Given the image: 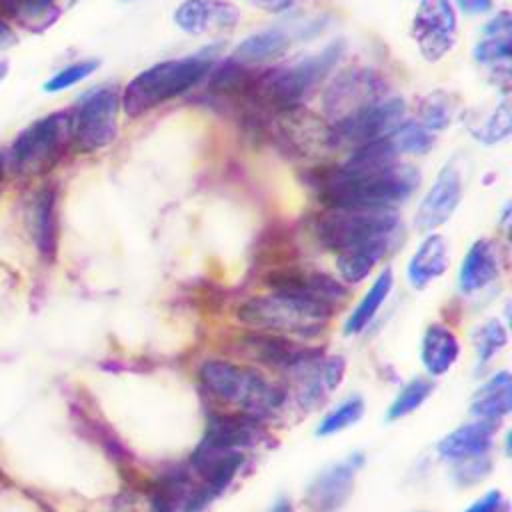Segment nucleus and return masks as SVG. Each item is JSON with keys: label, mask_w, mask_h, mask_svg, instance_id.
Listing matches in <instances>:
<instances>
[{"label": "nucleus", "mask_w": 512, "mask_h": 512, "mask_svg": "<svg viewBox=\"0 0 512 512\" xmlns=\"http://www.w3.org/2000/svg\"><path fill=\"white\" fill-rule=\"evenodd\" d=\"M420 172L398 162L388 140H376L350 152L344 164L320 168L310 178L328 208H392L412 196Z\"/></svg>", "instance_id": "nucleus-1"}, {"label": "nucleus", "mask_w": 512, "mask_h": 512, "mask_svg": "<svg viewBox=\"0 0 512 512\" xmlns=\"http://www.w3.org/2000/svg\"><path fill=\"white\" fill-rule=\"evenodd\" d=\"M218 48L210 46L200 52L156 62L138 72L124 88L120 106L126 116L138 118L168 100L188 92L212 70Z\"/></svg>", "instance_id": "nucleus-2"}, {"label": "nucleus", "mask_w": 512, "mask_h": 512, "mask_svg": "<svg viewBox=\"0 0 512 512\" xmlns=\"http://www.w3.org/2000/svg\"><path fill=\"white\" fill-rule=\"evenodd\" d=\"M344 52V42L336 40L320 52L294 60L286 66L256 72L246 98L272 112H284L300 106L330 74Z\"/></svg>", "instance_id": "nucleus-3"}, {"label": "nucleus", "mask_w": 512, "mask_h": 512, "mask_svg": "<svg viewBox=\"0 0 512 512\" xmlns=\"http://www.w3.org/2000/svg\"><path fill=\"white\" fill-rule=\"evenodd\" d=\"M198 378L208 396L258 420L276 414L288 400L286 390L260 370L228 360L202 362Z\"/></svg>", "instance_id": "nucleus-4"}, {"label": "nucleus", "mask_w": 512, "mask_h": 512, "mask_svg": "<svg viewBox=\"0 0 512 512\" xmlns=\"http://www.w3.org/2000/svg\"><path fill=\"white\" fill-rule=\"evenodd\" d=\"M334 314V306L282 292L252 296L242 302L236 316L242 324L278 336L310 338L320 334Z\"/></svg>", "instance_id": "nucleus-5"}, {"label": "nucleus", "mask_w": 512, "mask_h": 512, "mask_svg": "<svg viewBox=\"0 0 512 512\" xmlns=\"http://www.w3.org/2000/svg\"><path fill=\"white\" fill-rule=\"evenodd\" d=\"M314 232L318 242L334 254L362 248L388 252L402 232V222L394 208H328L316 218Z\"/></svg>", "instance_id": "nucleus-6"}, {"label": "nucleus", "mask_w": 512, "mask_h": 512, "mask_svg": "<svg viewBox=\"0 0 512 512\" xmlns=\"http://www.w3.org/2000/svg\"><path fill=\"white\" fill-rule=\"evenodd\" d=\"M72 140V116L66 112L50 114L30 124L12 146V162L16 170L40 174L50 170L64 154Z\"/></svg>", "instance_id": "nucleus-7"}, {"label": "nucleus", "mask_w": 512, "mask_h": 512, "mask_svg": "<svg viewBox=\"0 0 512 512\" xmlns=\"http://www.w3.org/2000/svg\"><path fill=\"white\" fill-rule=\"evenodd\" d=\"M406 114V104L398 96H386L374 106L344 118L340 122L328 124L330 150L350 148L356 150L364 144L382 140L390 136L402 122Z\"/></svg>", "instance_id": "nucleus-8"}, {"label": "nucleus", "mask_w": 512, "mask_h": 512, "mask_svg": "<svg viewBox=\"0 0 512 512\" xmlns=\"http://www.w3.org/2000/svg\"><path fill=\"white\" fill-rule=\"evenodd\" d=\"M386 80L372 68H348L342 70L328 84L322 96L324 114L328 116V124L350 118L376 102L384 100Z\"/></svg>", "instance_id": "nucleus-9"}, {"label": "nucleus", "mask_w": 512, "mask_h": 512, "mask_svg": "<svg viewBox=\"0 0 512 512\" xmlns=\"http://www.w3.org/2000/svg\"><path fill=\"white\" fill-rule=\"evenodd\" d=\"M120 96L112 88H98L84 96L72 116V142L82 152L106 148L118 132Z\"/></svg>", "instance_id": "nucleus-10"}, {"label": "nucleus", "mask_w": 512, "mask_h": 512, "mask_svg": "<svg viewBox=\"0 0 512 512\" xmlns=\"http://www.w3.org/2000/svg\"><path fill=\"white\" fill-rule=\"evenodd\" d=\"M458 20L450 0H420L410 34L428 62L442 60L456 44Z\"/></svg>", "instance_id": "nucleus-11"}, {"label": "nucleus", "mask_w": 512, "mask_h": 512, "mask_svg": "<svg viewBox=\"0 0 512 512\" xmlns=\"http://www.w3.org/2000/svg\"><path fill=\"white\" fill-rule=\"evenodd\" d=\"M464 192V178H462V166L458 164V158L448 160L440 172L436 174L432 186L426 190L416 214H414V226L430 234L442 224H446L454 210L458 208Z\"/></svg>", "instance_id": "nucleus-12"}, {"label": "nucleus", "mask_w": 512, "mask_h": 512, "mask_svg": "<svg viewBox=\"0 0 512 512\" xmlns=\"http://www.w3.org/2000/svg\"><path fill=\"white\" fill-rule=\"evenodd\" d=\"M364 464L360 452L348 454L346 458L324 468L306 488L304 504L310 512H336L350 498L358 470Z\"/></svg>", "instance_id": "nucleus-13"}, {"label": "nucleus", "mask_w": 512, "mask_h": 512, "mask_svg": "<svg viewBox=\"0 0 512 512\" xmlns=\"http://www.w3.org/2000/svg\"><path fill=\"white\" fill-rule=\"evenodd\" d=\"M344 370L346 364L340 356H322L320 352L304 360L288 372L294 380L296 402L306 410L320 406L340 386Z\"/></svg>", "instance_id": "nucleus-14"}, {"label": "nucleus", "mask_w": 512, "mask_h": 512, "mask_svg": "<svg viewBox=\"0 0 512 512\" xmlns=\"http://www.w3.org/2000/svg\"><path fill=\"white\" fill-rule=\"evenodd\" d=\"M264 282L272 288V292L314 298L332 306H336L348 294L346 288L330 274L320 270H310V268H298L294 264H286L270 270Z\"/></svg>", "instance_id": "nucleus-15"}, {"label": "nucleus", "mask_w": 512, "mask_h": 512, "mask_svg": "<svg viewBox=\"0 0 512 512\" xmlns=\"http://www.w3.org/2000/svg\"><path fill=\"white\" fill-rule=\"evenodd\" d=\"M238 350L242 356L260 362L270 368H278L284 372H290L304 360L320 354L318 348H310L304 344L294 342L288 336H278L270 332H252L244 334L238 340Z\"/></svg>", "instance_id": "nucleus-16"}, {"label": "nucleus", "mask_w": 512, "mask_h": 512, "mask_svg": "<svg viewBox=\"0 0 512 512\" xmlns=\"http://www.w3.org/2000/svg\"><path fill=\"white\" fill-rule=\"evenodd\" d=\"M172 18L182 32L198 36L232 30L240 20V10L228 0H182Z\"/></svg>", "instance_id": "nucleus-17"}, {"label": "nucleus", "mask_w": 512, "mask_h": 512, "mask_svg": "<svg viewBox=\"0 0 512 512\" xmlns=\"http://www.w3.org/2000/svg\"><path fill=\"white\" fill-rule=\"evenodd\" d=\"M312 24H304L300 28H284V26H270L258 32L248 34L230 54V62L240 66H258L270 60L284 56L296 38L306 36V28Z\"/></svg>", "instance_id": "nucleus-18"}, {"label": "nucleus", "mask_w": 512, "mask_h": 512, "mask_svg": "<svg viewBox=\"0 0 512 512\" xmlns=\"http://www.w3.org/2000/svg\"><path fill=\"white\" fill-rule=\"evenodd\" d=\"M472 56L478 64L492 66L504 78L510 76V56H512V16L508 10L494 14L484 26L482 36L472 48Z\"/></svg>", "instance_id": "nucleus-19"}, {"label": "nucleus", "mask_w": 512, "mask_h": 512, "mask_svg": "<svg viewBox=\"0 0 512 512\" xmlns=\"http://www.w3.org/2000/svg\"><path fill=\"white\" fill-rule=\"evenodd\" d=\"M500 250L490 238H478L466 252L458 270V288L462 294H476L488 288L500 276Z\"/></svg>", "instance_id": "nucleus-20"}, {"label": "nucleus", "mask_w": 512, "mask_h": 512, "mask_svg": "<svg viewBox=\"0 0 512 512\" xmlns=\"http://www.w3.org/2000/svg\"><path fill=\"white\" fill-rule=\"evenodd\" d=\"M496 426L498 424L484 422V420H474V422L462 424L438 442L436 452L440 454V458H444L446 462H452V464L488 456L490 448H492Z\"/></svg>", "instance_id": "nucleus-21"}, {"label": "nucleus", "mask_w": 512, "mask_h": 512, "mask_svg": "<svg viewBox=\"0 0 512 512\" xmlns=\"http://www.w3.org/2000/svg\"><path fill=\"white\" fill-rule=\"evenodd\" d=\"M278 120L282 140L300 154H312V150L316 148H330L328 124L320 122L308 110L296 106L278 112Z\"/></svg>", "instance_id": "nucleus-22"}, {"label": "nucleus", "mask_w": 512, "mask_h": 512, "mask_svg": "<svg viewBox=\"0 0 512 512\" xmlns=\"http://www.w3.org/2000/svg\"><path fill=\"white\" fill-rule=\"evenodd\" d=\"M450 266V248L448 242L442 234L430 232L420 246L412 252L408 266H406V276L412 288H424L436 278H440Z\"/></svg>", "instance_id": "nucleus-23"}, {"label": "nucleus", "mask_w": 512, "mask_h": 512, "mask_svg": "<svg viewBox=\"0 0 512 512\" xmlns=\"http://www.w3.org/2000/svg\"><path fill=\"white\" fill-rule=\"evenodd\" d=\"M512 378L506 370H500L492 374L486 382L478 386V390L472 396L470 412L476 420L498 424L502 418H506L512 410Z\"/></svg>", "instance_id": "nucleus-24"}, {"label": "nucleus", "mask_w": 512, "mask_h": 512, "mask_svg": "<svg viewBox=\"0 0 512 512\" xmlns=\"http://www.w3.org/2000/svg\"><path fill=\"white\" fill-rule=\"evenodd\" d=\"M460 356L456 334L444 324H430L422 336L420 358L430 376L446 374Z\"/></svg>", "instance_id": "nucleus-25"}, {"label": "nucleus", "mask_w": 512, "mask_h": 512, "mask_svg": "<svg viewBox=\"0 0 512 512\" xmlns=\"http://www.w3.org/2000/svg\"><path fill=\"white\" fill-rule=\"evenodd\" d=\"M34 238L38 252L44 260H54L58 250V216H56V190L44 186L34 200Z\"/></svg>", "instance_id": "nucleus-26"}, {"label": "nucleus", "mask_w": 512, "mask_h": 512, "mask_svg": "<svg viewBox=\"0 0 512 512\" xmlns=\"http://www.w3.org/2000/svg\"><path fill=\"white\" fill-rule=\"evenodd\" d=\"M392 284H394V274L392 270L386 266L378 276L376 280L370 284V288L366 290V294L360 298V302L354 306V310L350 312V316L346 318L344 322V332L348 336L352 334H360L372 320L374 316L378 314L380 306L386 302L390 290H392Z\"/></svg>", "instance_id": "nucleus-27"}, {"label": "nucleus", "mask_w": 512, "mask_h": 512, "mask_svg": "<svg viewBox=\"0 0 512 512\" xmlns=\"http://www.w3.org/2000/svg\"><path fill=\"white\" fill-rule=\"evenodd\" d=\"M456 110H458V100L452 92L434 90L420 100L418 122L434 134L438 130H446L452 124Z\"/></svg>", "instance_id": "nucleus-28"}, {"label": "nucleus", "mask_w": 512, "mask_h": 512, "mask_svg": "<svg viewBox=\"0 0 512 512\" xmlns=\"http://www.w3.org/2000/svg\"><path fill=\"white\" fill-rule=\"evenodd\" d=\"M384 250L378 248H362L348 250L336 254V270L346 284H360L376 266V262L384 256Z\"/></svg>", "instance_id": "nucleus-29"}, {"label": "nucleus", "mask_w": 512, "mask_h": 512, "mask_svg": "<svg viewBox=\"0 0 512 512\" xmlns=\"http://www.w3.org/2000/svg\"><path fill=\"white\" fill-rule=\"evenodd\" d=\"M388 142L396 156L402 154H426L434 146V134L420 122H402L390 136Z\"/></svg>", "instance_id": "nucleus-30"}, {"label": "nucleus", "mask_w": 512, "mask_h": 512, "mask_svg": "<svg viewBox=\"0 0 512 512\" xmlns=\"http://www.w3.org/2000/svg\"><path fill=\"white\" fill-rule=\"evenodd\" d=\"M364 414V400L360 396H350L334 406L316 426L318 436H334L342 430L354 426Z\"/></svg>", "instance_id": "nucleus-31"}, {"label": "nucleus", "mask_w": 512, "mask_h": 512, "mask_svg": "<svg viewBox=\"0 0 512 512\" xmlns=\"http://www.w3.org/2000/svg\"><path fill=\"white\" fill-rule=\"evenodd\" d=\"M470 132L476 140L484 144H496L510 136L512 132V114L508 100H502L492 112H488L478 126H470Z\"/></svg>", "instance_id": "nucleus-32"}, {"label": "nucleus", "mask_w": 512, "mask_h": 512, "mask_svg": "<svg viewBox=\"0 0 512 512\" xmlns=\"http://www.w3.org/2000/svg\"><path fill=\"white\" fill-rule=\"evenodd\" d=\"M434 390V384L428 380V378H412L398 394L396 398L392 400L390 408H388V420L394 422V420H400L404 416H408L410 412L418 410L426 398L432 394Z\"/></svg>", "instance_id": "nucleus-33"}, {"label": "nucleus", "mask_w": 512, "mask_h": 512, "mask_svg": "<svg viewBox=\"0 0 512 512\" xmlns=\"http://www.w3.org/2000/svg\"><path fill=\"white\" fill-rule=\"evenodd\" d=\"M474 352H476V360L480 364H486L490 362L508 342V332H506V326L492 318L488 322H484L482 326L476 328L474 332Z\"/></svg>", "instance_id": "nucleus-34"}, {"label": "nucleus", "mask_w": 512, "mask_h": 512, "mask_svg": "<svg viewBox=\"0 0 512 512\" xmlns=\"http://www.w3.org/2000/svg\"><path fill=\"white\" fill-rule=\"evenodd\" d=\"M98 68V60H80L74 64H68L66 68L58 70L46 84L44 90L46 92H60L66 90L78 82H82L84 78H88L94 70Z\"/></svg>", "instance_id": "nucleus-35"}, {"label": "nucleus", "mask_w": 512, "mask_h": 512, "mask_svg": "<svg viewBox=\"0 0 512 512\" xmlns=\"http://www.w3.org/2000/svg\"><path fill=\"white\" fill-rule=\"evenodd\" d=\"M488 472H490V458L488 456L454 462V478L460 484H474V482L482 480Z\"/></svg>", "instance_id": "nucleus-36"}, {"label": "nucleus", "mask_w": 512, "mask_h": 512, "mask_svg": "<svg viewBox=\"0 0 512 512\" xmlns=\"http://www.w3.org/2000/svg\"><path fill=\"white\" fill-rule=\"evenodd\" d=\"M54 0H0V8L12 16H40L52 6Z\"/></svg>", "instance_id": "nucleus-37"}, {"label": "nucleus", "mask_w": 512, "mask_h": 512, "mask_svg": "<svg viewBox=\"0 0 512 512\" xmlns=\"http://www.w3.org/2000/svg\"><path fill=\"white\" fill-rule=\"evenodd\" d=\"M462 512H508V500L500 490H490Z\"/></svg>", "instance_id": "nucleus-38"}, {"label": "nucleus", "mask_w": 512, "mask_h": 512, "mask_svg": "<svg viewBox=\"0 0 512 512\" xmlns=\"http://www.w3.org/2000/svg\"><path fill=\"white\" fill-rule=\"evenodd\" d=\"M456 4V8L468 16H478L484 14L488 10H492L494 0H452Z\"/></svg>", "instance_id": "nucleus-39"}, {"label": "nucleus", "mask_w": 512, "mask_h": 512, "mask_svg": "<svg viewBox=\"0 0 512 512\" xmlns=\"http://www.w3.org/2000/svg\"><path fill=\"white\" fill-rule=\"evenodd\" d=\"M248 2L266 10V12H286L288 8L298 4L300 0H248Z\"/></svg>", "instance_id": "nucleus-40"}, {"label": "nucleus", "mask_w": 512, "mask_h": 512, "mask_svg": "<svg viewBox=\"0 0 512 512\" xmlns=\"http://www.w3.org/2000/svg\"><path fill=\"white\" fill-rule=\"evenodd\" d=\"M266 512H294V508H292V502L288 498L280 496Z\"/></svg>", "instance_id": "nucleus-41"}, {"label": "nucleus", "mask_w": 512, "mask_h": 512, "mask_svg": "<svg viewBox=\"0 0 512 512\" xmlns=\"http://www.w3.org/2000/svg\"><path fill=\"white\" fill-rule=\"evenodd\" d=\"M6 36H8V26H6V24H4V20L0 18V40H2V38H6Z\"/></svg>", "instance_id": "nucleus-42"}, {"label": "nucleus", "mask_w": 512, "mask_h": 512, "mask_svg": "<svg viewBox=\"0 0 512 512\" xmlns=\"http://www.w3.org/2000/svg\"><path fill=\"white\" fill-rule=\"evenodd\" d=\"M6 70H8V68H6V62H0V80H2V78H4V74H6Z\"/></svg>", "instance_id": "nucleus-43"}, {"label": "nucleus", "mask_w": 512, "mask_h": 512, "mask_svg": "<svg viewBox=\"0 0 512 512\" xmlns=\"http://www.w3.org/2000/svg\"><path fill=\"white\" fill-rule=\"evenodd\" d=\"M2 174H4V162H2V158H0V180H2Z\"/></svg>", "instance_id": "nucleus-44"}]
</instances>
